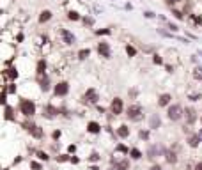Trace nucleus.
<instances>
[{
	"mask_svg": "<svg viewBox=\"0 0 202 170\" xmlns=\"http://www.w3.org/2000/svg\"><path fill=\"white\" fill-rule=\"evenodd\" d=\"M128 117H130L131 121L138 122V121H142V117H144V110H142V106L140 105H133L128 108Z\"/></svg>",
	"mask_w": 202,
	"mask_h": 170,
	"instance_id": "1",
	"label": "nucleus"
},
{
	"mask_svg": "<svg viewBox=\"0 0 202 170\" xmlns=\"http://www.w3.org/2000/svg\"><path fill=\"white\" fill-rule=\"evenodd\" d=\"M20 110H21V113H23V115L30 117V115L36 113V105L32 103L30 99H23V101L20 103Z\"/></svg>",
	"mask_w": 202,
	"mask_h": 170,
	"instance_id": "2",
	"label": "nucleus"
},
{
	"mask_svg": "<svg viewBox=\"0 0 202 170\" xmlns=\"http://www.w3.org/2000/svg\"><path fill=\"white\" fill-rule=\"evenodd\" d=\"M167 115H168V119H170V121H179L181 117H183V110H181V106H179V105H172V106H168Z\"/></svg>",
	"mask_w": 202,
	"mask_h": 170,
	"instance_id": "3",
	"label": "nucleus"
},
{
	"mask_svg": "<svg viewBox=\"0 0 202 170\" xmlns=\"http://www.w3.org/2000/svg\"><path fill=\"white\" fill-rule=\"evenodd\" d=\"M25 128L30 131V135H32V136H36V138H41L43 135H45V131H43L39 126H36V124H25Z\"/></svg>",
	"mask_w": 202,
	"mask_h": 170,
	"instance_id": "4",
	"label": "nucleus"
},
{
	"mask_svg": "<svg viewBox=\"0 0 202 170\" xmlns=\"http://www.w3.org/2000/svg\"><path fill=\"white\" fill-rule=\"evenodd\" d=\"M98 51H99V55L101 57H105V59H110V55H112V53H110V46H108V42H99V45H98Z\"/></svg>",
	"mask_w": 202,
	"mask_h": 170,
	"instance_id": "5",
	"label": "nucleus"
},
{
	"mask_svg": "<svg viewBox=\"0 0 202 170\" xmlns=\"http://www.w3.org/2000/svg\"><path fill=\"white\" fill-rule=\"evenodd\" d=\"M68 92H69V85L66 82H60V83L55 85V94L57 96H66Z\"/></svg>",
	"mask_w": 202,
	"mask_h": 170,
	"instance_id": "6",
	"label": "nucleus"
},
{
	"mask_svg": "<svg viewBox=\"0 0 202 170\" xmlns=\"http://www.w3.org/2000/svg\"><path fill=\"white\" fill-rule=\"evenodd\" d=\"M112 113H115V115H119L121 112H122V99L121 98H115L113 101H112Z\"/></svg>",
	"mask_w": 202,
	"mask_h": 170,
	"instance_id": "7",
	"label": "nucleus"
},
{
	"mask_svg": "<svg viewBox=\"0 0 202 170\" xmlns=\"http://www.w3.org/2000/svg\"><path fill=\"white\" fill-rule=\"evenodd\" d=\"M60 34H62L64 42H66V45H73V42H74V36L71 34L68 28H60Z\"/></svg>",
	"mask_w": 202,
	"mask_h": 170,
	"instance_id": "8",
	"label": "nucleus"
},
{
	"mask_svg": "<svg viewBox=\"0 0 202 170\" xmlns=\"http://www.w3.org/2000/svg\"><path fill=\"white\" fill-rule=\"evenodd\" d=\"M83 98H85V101H89V103H96V101H98V92H96L94 89H89L87 92H85Z\"/></svg>",
	"mask_w": 202,
	"mask_h": 170,
	"instance_id": "9",
	"label": "nucleus"
},
{
	"mask_svg": "<svg viewBox=\"0 0 202 170\" xmlns=\"http://www.w3.org/2000/svg\"><path fill=\"white\" fill-rule=\"evenodd\" d=\"M184 117H186V122H188V124H193V122H195V119H197L195 110H193V108H186Z\"/></svg>",
	"mask_w": 202,
	"mask_h": 170,
	"instance_id": "10",
	"label": "nucleus"
},
{
	"mask_svg": "<svg viewBox=\"0 0 202 170\" xmlns=\"http://www.w3.org/2000/svg\"><path fill=\"white\" fill-rule=\"evenodd\" d=\"M159 152H161V149H159L158 145H151V147H149V151H147V156L149 158H156Z\"/></svg>",
	"mask_w": 202,
	"mask_h": 170,
	"instance_id": "11",
	"label": "nucleus"
},
{
	"mask_svg": "<svg viewBox=\"0 0 202 170\" xmlns=\"http://www.w3.org/2000/svg\"><path fill=\"white\" fill-rule=\"evenodd\" d=\"M117 135H119L121 138H126V136H130V128H128V126H121L119 130H117Z\"/></svg>",
	"mask_w": 202,
	"mask_h": 170,
	"instance_id": "12",
	"label": "nucleus"
},
{
	"mask_svg": "<svg viewBox=\"0 0 202 170\" xmlns=\"http://www.w3.org/2000/svg\"><path fill=\"white\" fill-rule=\"evenodd\" d=\"M55 113H57V108H53L51 105H48L46 110H45V115L48 117V119H53V117H55Z\"/></svg>",
	"mask_w": 202,
	"mask_h": 170,
	"instance_id": "13",
	"label": "nucleus"
},
{
	"mask_svg": "<svg viewBox=\"0 0 202 170\" xmlns=\"http://www.w3.org/2000/svg\"><path fill=\"white\" fill-rule=\"evenodd\" d=\"M170 99H172V96H170V94H161V96H159V105H161V106H165V105H168L170 103Z\"/></svg>",
	"mask_w": 202,
	"mask_h": 170,
	"instance_id": "14",
	"label": "nucleus"
},
{
	"mask_svg": "<svg viewBox=\"0 0 202 170\" xmlns=\"http://www.w3.org/2000/svg\"><path fill=\"white\" fill-rule=\"evenodd\" d=\"M87 130H89L91 133H99V131H101V126H99L98 122H89Z\"/></svg>",
	"mask_w": 202,
	"mask_h": 170,
	"instance_id": "15",
	"label": "nucleus"
},
{
	"mask_svg": "<svg viewBox=\"0 0 202 170\" xmlns=\"http://www.w3.org/2000/svg\"><path fill=\"white\" fill-rule=\"evenodd\" d=\"M159 124H161V119H159L158 115H153V117H151V128H153V130H156Z\"/></svg>",
	"mask_w": 202,
	"mask_h": 170,
	"instance_id": "16",
	"label": "nucleus"
},
{
	"mask_svg": "<svg viewBox=\"0 0 202 170\" xmlns=\"http://www.w3.org/2000/svg\"><path fill=\"white\" fill-rule=\"evenodd\" d=\"M50 18H51V13H50V11H43L41 16H39V21H41V23H45V21H48Z\"/></svg>",
	"mask_w": 202,
	"mask_h": 170,
	"instance_id": "17",
	"label": "nucleus"
},
{
	"mask_svg": "<svg viewBox=\"0 0 202 170\" xmlns=\"http://www.w3.org/2000/svg\"><path fill=\"white\" fill-rule=\"evenodd\" d=\"M199 142H200V133H199V135H193V136L190 138V145H191V147H197Z\"/></svg>",
	"mask_w": 202,
	"mask_h": 170,
	"instance_id": "18",
	"label": "nucleus"
},
{
	"mask_svg": "<svg viewBox=\"0 0 202 170\" xmlns=\"http://www.w3.org/2000/svg\"><path fill=\"white\" fill-rule=\"evenodd\" d=\"M128 167H130L128 159H122V161H119V163H117V168H119V170H128Z\"/></svg>",
	"mask_w": 202,
	"mask_h": 170,
	"instance_id": "19",
	"label": "nucleus"
},
{
	"mask_svg": "<svg viewBox=\"0 0 202 170\" xmlns=\"http://www.w3.org/2000/svg\"><path fill=\"white\" fill-rule=\"evenodd\" d=\"M130 154H131V158H133V159H140V158H142V152L138 151V149H131V152H130Z\"/></svg>",
	"mask_w": 202,
	"mask_h": 170,
	"instance_id": "20",
	"label": "nucleus"
},
{
	"mask_svg": "<svg viewBox=\"0 0 202 170\" xmlns=\"http://www.w3.org/2000/svg\"><path fill=\"white\" fill-rule=\"evenodd\" d=\"M45 69H46L45 60H39V64H37V73H39V74H43V73H45Z\"/></svg>",
	"mask_w": 202,
	"mask_h": 170,
	"instance_id": "21",
	"label": "nucleus"
},
{
	"mask_svg": "<svg viewBox=\"0 0 202 170\" xmlns=\"http://www.w3.org/2000/svg\"><path fill=\"white\" fill-rule=\"evenodd\" d=\"M126 53H128L130 57H135V55H136V50H135L133 46H130V45H128V46H126Z\"/></svg>",
	"mask_w": 202,
	"mask_h": 170,
	"instance_id": "22",
	"label": "nucleus"
},
{
	"mask_svg": "<svg viewBox=\"0 0 202 170\" xmlns=\"http://www.w3.org/2000/svg\"><path fill=\"white\" fill-rule=\"evenodd\" d=\"M167 161H168V163H176V161H177L176 154H174V152H168V154H167Z\"/></svg>",
	"mask_w": 202,
	"mask_h": 170,
	"instance_id": "23",
	"label": "nucleus"
},
{
	"mask_svg": "<svg viewBox=\"0 0 202 170\" xmlns=\"http://www.w3.org/2000/svg\"><path fill=\"white\" fill-rule=\"evenodd\" d=\"M7 76H9V78H13V80H14V78H18V71H16V69H7Z\"/></svg>",
	"mask_w": 202,
	"mask_h": 170,
	"instance_id": "24",
	"label": "nucleus"
},
{
	"mask_svg": "<svg viewBox=\"0 0 202 170\" xmlns=\"http://www.w3.org/2000/svg\"><path fill=\"white\" fill-rule=\"evenodd\" d=\"M89 53H91V51H89V48H87V50H80L78 57H80V59H87V57H89Z\"/></svg>",
	"mask_w": 202,
	"mask_h": 170,
	"instance_id": "25",
	"label": "nucleus"
},
{
	"mask_svg": "<svg viewBox=\"0 0 202 170\" xmlns=\"http://www.w3.org/2000/svg\"><path fill=\"white\" fill-rule=\"evenodd\" d=\"M193 76H195L197 80H202V67H197V69H195V73H193Z\"/></svg>",
	"mask_w": 202,
	"mask_h": 170,
	"instance_id": "26",
	"label": "nucleus"
},
{
	"mask_svg": "<svg viewBox=\"0 0 202 170\" xmlns=\"http://www.w3.org/2000/svg\"><path fill=\"white\" fill-rule=\"evenodd\" d=\"M68 16H69V20H80V16H78V13H74V11H71V13H69Z\"/></svg>",
	"mask_w": 202,
	"mask_h": 170,
	"instance_id": "27",
	"label": "nucleus"
},
{
	"mask_svg": "<svg viewBox=\"0 0 202 170\" xmlns=\"http://www.w3.org/2000/svg\"><path fill=\"white\" fill-rule=\"evenodd\" d=\"M153 60H154V64H163V59L159 57V55H154V59H153Z\"/></svg>",
	"mask_w": 202,
	"mask_h": 170,
	"instance_id": "28",
	"label": "nucleus"
},
{
	"mask_svg": "<svg viewBox=\"0 0 202 170\" xmlns=\"http://www.w3.org/2000/svg\"><path fill=\"white\" fill-rule=\"evenodd\" d=\"M5 112H7V113H5V117H7V119H13V110H11L9 106L5 108Z\"/></svg>",
	"mask_w": 202,
	"mask_h": 170,
	"instance_id": "29",
	"label": "nucleus"
},
{
	"mask_svg": "<svg viewBox=\"0 0 202 170\" xmlns=\"http://www.w3.org/2000/svg\"><path fill=\"white\" fill-rule=\"evenodd\" d=\"M98 159H99V154L98 152H92L91 154V161H98Z\"/></svg>",
	"mask_w": 202,
	"mask_h": 170,
	"instance_id": "30",
	"label": "nucleus"
},
{
	"mask_svg": "<svg viewBox=\"0 0 202 170\" xmlns=\"http://www.w3.org/2000/svg\"><path fill=\"white\" fill-rule=\"evenodd\" d=\"M37 156H39L41 159H45V161L48 159V154H45V152H37Z\"/></svg>",
	"mask_w": 202,
	"mask_h": 170,
	"instance_id": "31",
	"label": "nucleus"
},
{
	"mask_svg": "<svg viewBox=\"0 0 202 170\" xmlns=\"http://www.w3.org/2000/svg\"><path fill=\"white\" fill-rule=\"evenodd\" d=\"M57 159H59V161H66V159H71V158H68V156H59Z\"/></svg>",
	"mask_w": 202,
	"mask_h": 170,
	"instance_id": "32",
	"label": "nucleus"
},
{
	"mask_svg": "<svg viewBox=\"0 0 202 170\" xmlns=\"http://www.w3.org/2000/svg\"><path fill=\"white\" fill-rule=\"evenodd\" d=\"M117 149H119V151H122V152H130V151H128V149H126L124 145H119V147H117Z\"/></svg>",
	"mask_w": 202,
	"mask_h": 170,
	"instance_id": "33",
	"label": "nucleus"
},
{
	"mask_svg": "<svg viewBox=\"0 0 202 170\" xmlns=\"http://www.w3.org/2000/svg\"><path fill=\"white\" fill-rule=\"evenodd\" d=\"M174 14H176V18H179V20H183V14L179 13V11H174Z\"/></svg>",
	"mask_w": 202,
	"mask_h": 170,
	"instance_id": "34",
	"label": "nucleus"
},
{
	"mask_svg": "<svg viewBox=\"0 0 202 170\" xmlns=\"http://www.w3.org/2000/svg\"><path fill=\"white\" fill-rule=\"evenodd\" d=\"M144 14H145V16H147V18H153V16H154V14H153V13H151V11H145V13H144Z\"/></svg>",
	"mask_w": 202,
	"mask_h": 170,
	"instance_id": "35",
	"label": "nucleus"
},
{
	"mask_svg": "<svg viewBox=\"0 0 202 170\" xmlns=\"http://www.w3.org/2000/svg\"><path fill=\"white\" fill-rule=\"evenodd\" d=\"M140 136H142V138H149V133H147V131H142Z\"/></svg>",
	"mask_w": 202,
	"mask_h": 170,
	"instance_id": "36",
	"label": "nucleus"
},
{
	"mask_svg": "<svg viewBox=\"0 0 202 170\" xmlns=\"http://www.w3.org/2000/svg\"><path fill=\"white\" fill-rule=\"evenodd\" d=\"M168 28H172V30H177V25H172V23H168Z\"/></svg>",
	"mask_w": 202,
	"mask_h": 170,
	"instance_id": "37",
	"label": "nucleus"
},
{
	"mask_svg": "<svg viewBox=\"0 0 202 170\" xmlns=\"http://www.w3.org/2000/svg\"><path fill=\"white\" fill-rule=\"evenodd\" d=\"M32 167H34L36 170H39V168H41V165H39V163H32Z\"/></svg>",
	"mask_w": 202,
	"mask_h": 170,
	"instance_id": "38",
	"label": "nucleus"
},
{
	"mask_svg": "<svg viewBox=\"0 0 202 170\" xmlns=\"http://www.w3.org/2000/svg\"><path fill=\"white\" fill-rule=\"evenodd\" d=\"M195 170H202V161H200V163H197V167H195Z\"/></svg>",
	"mask_w": 202,
	"mask_h": 170,
	"instance_id": "39",
	"label": "nucleus"
},
{
	"mask_svg": "<svg viewBox=\"0 0 202 170\" xmlns=\"http://www.w3.org/2000/svg\"><path fill=\"white\" fill-rule=\"evenodd\" d=\"M151 170H161V168H159V167H158V165H154V167H153V168H151Z\"/></svg>",
	"mask_w": 202,
	"mask_h": 170,
	"instance_id": "40",
	"label": "nucleus"
},
{
	"mask_svg": "<svg viewBox=\"0 0 202 170\" xmlns=\"http://www.w3.org/2000/svg\"><path fill=\"white\" fill-rule=\"evenodd\" d=\"M174 2H177V0H168V4H174Z\"/></svg>",
	"mask_w": 202,
	"mask_h": 170,
	"instance_id": "41",
	"label": "nucleus"
},
{
	"mask_svg": "<svg viewBox=\"0 0 202 170\" xmlns=\"http://www.w3.org/2000/svg\"><path fill=\"white\" fill-rule=\"evenodd\" d=\"M199 55H200V57H202V50H199Z\"/></svg>",
	"mask_w": 202,
	"mask_h": 170,
	"instance_id": "42",
	"label": "nucleus"
}]
</instances>
